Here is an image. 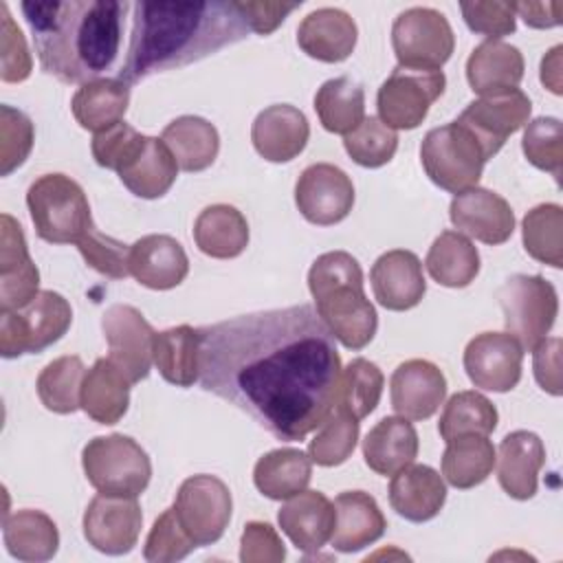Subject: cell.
Segmentation results:
<instances>
[{"mask_svg": "<svg viewBox=\"0 0 563 563\" xmlns=\"http://www.w3.org/2000/svg\"><path fill=\"white\" fill-rule=\"evenodd\" d=\"M200 385L286 442L303 440L336 405L341 356L308 303L198 328Z\"/></svg>", "mask_w": 563, "mask_h": 563, "instance_id": "6da1fadb", "label": "cell"}, {"mask_svg": "<svg viewBox=\"0 0 563 563\" xmlns=\"http://www.w3.org/2000/svg\"><path fill=\"white\" fill-rule=\"evenodd\" d=\"M128 57L119 70L123 84L198 62L251 33L233 2H136L132 4Z\"/></svg>", "mask_w": 563, "mask_h": 563, "instance_id": "7a4b0ae2", "label": "cell"}, {"mask_svg": "<svg viewBox=\"0 0 563 563\" xmlns=\"http://www.w3.org/2000/svg\"><path fill=\"white\" fill-rule=\"evenodd\" d=\"M40 66L62 84H88L112 68L128 2L68 0L20 4Z\"/></svg>", "mask_w": 563, "mask_h": 563, "instance_id": "3957f363", "label": "cell"}, {"mask_svg": "<svg viewBox=\"0 0 563 563\" xmlns=\"http://www.w3.org/2000/svg\"><path fill=\"white\" fill-rule=\"evenodd\" d=\"M317 314L347 350H363L376 334L378 314L363 290V271L347 251L319 255L308 271Z\"/></svg>", "mask_w": 563, "mask_h": 563, "instance_id": "277c9868", "label": "cell"}, {"mask_svg": "<svg viewBox=\"0 0 563 563\" xmlns=\"http://www.w3.org/2000/svg\"><path fill=\"white\" fill-rule=\"evenodd\" d=\"M26 207L37 235L51 244H77L95 229L81 185L66 174H44L31 183Z\"/></svg>", "mask_w": 563, "mask_h": 563, "instance_id": "5b68a950", "label": "cell"}, {"mask_svg": "<svg viewBox=\"0 0 563 563\" xmlns=\"http://www.w3.org/2000/svg\"><path fill=\"white\" fill-rule=\"evenodd\" d=\"M486 161L479 141L457 121L429 130L420 143L424 174L433 185L451 194L477 187Z\"/></svg>", "mask_w": 563, "mask_h": 563, "instance_id": "8992f818", "label": "cell"}, {"mask_svg": "<svg viewBox=\"0 0 563 563\" xmlns=\"http://www.w3.org/2000/svg\"><path fill=\"white\" fill-rule=\"evenodd\" d=\"M86 479L106 495L139 497L152 477L145 449L123 433L97 435L81 451Z\"/></svg>", "mask_w": 563, "mask_h": 563, "instance_id": "52a82bcc", "label": "cell"}, {"mask_svg": "<svg viewBox=\"0 0 563 563\" xmlns=\"http://www.w3.org/2000/svg\"><path fill=\"white\" fill-rule=\"evenodd\" d=\"M70 303L53 290H40L22 310H0V354L15 358L57 343L70 328Z\"/></svg>", "mask_w": 563, "mask_h": 563, "instance_id": "ba28073f", "label": "cell"}, {"mask_svg": "<svg viewBox=\"0 0 563 563\" xmlns=\"http://www.w3.org/2000/svg\"><path fill=\"white\" fill-rule=\"evenodd\" d=\"M506 332L523 350H532L548 336L559 314L554 286L541 275H512L497 290Z\"/></svg>", "mask_w": 563, "mask_h": 563, "instance_id": "9c48e42d", "label": "cell"}, {"mask_svg": "<svg viewBox=\"0 0 563 563\" xmlns=\"http://www.w3.org/2000/svg\"><path fill=\"white\" fill-rule=\"evenodd\" d=\"M391 46L398 66L411 70H440L455 48V35L440 11L411 7L394 20Z\"/></svg>", "mask_w": 563, "mask_h": 563, "instance_id": "30bf717a", "label": "cell"}, {"mask_svg": "<svg viewBox=\"0 0 563 563\" xmlns=\"http://www.w3.org/2000/svg\"><path fill=\"white\" fill-rule=\"evenodd\" d=\"M172 508L196 545H211L229 526L233 499L229 486L220 477L200 473L180 484Z\"/></svg>", "mask_w": 563, "mask_h": 563, "instance_id": "8fae6325", "label": "cell"}, {"mask_svg": "<svg viewBox=\"0 0 563 563\" xmlns=\"http://www.w3.org/2000/svg\"><path fill=\"white\" fill-rule=\"evenodd\" d=\"M444 86L446 77L442 70L396 66L378 88V119L391 130H413L427 119L431 103L444 92Z\"/></svg>", "mask_w": 563, "mask_h": 563, "instance_id": "7c38bea8", "label": "cell"}, {"mask_svg": "<svg viewBox=\"0 0 563 563\" xmlns=\"http://www.w3.org/2000/svg\"><path fill=\"white\" fill-rule=\"evenodd\" d=\"M101 330L108 341L110 361L134 385L147 378L154 361V330L147 319L128 303L110 306L101 317Z\"/></svg>", "mask_w": 563, "mask_h": 563, "instance_id": "4fadbf2b", "label": "cell"}, {"mask_svg": "<svg viewBox=\"0 0 563 563\" xmlns=\"http://www.w3.org/2000/svg\"><path fill=\"white\" fill-rule=\"evenodd\" d=\"M299 213L319 227H330L347 218L354 207V185L350 176L332 163L308 165L295 185Z\"/></svg>", "mask_w": 563, "mask_h": 563, "instance_id": "5bb4252c", "label": "cell"}, {"mask_svg": "<svg viewBox=\"0 0 563 563\" xmlns=\"http://www.w3.org/2000/svg\"><path fill=\"white\" fill-rule=\"evenodd\" d=\"M530 112L532 103L528 95L519 88H512L471 101L455 121L468 128L484 147L486 158H493L506 139L528 123Z\"/></svg>", "mask_w": 563, "mask_h": 563, "instance_id": "9a60e30c", "label": "cell"}, {"mask_svg": "<svg viewBox=\"0 0 563 563\" xmlns=\"http://www.w3.org/2000/svg\"><path fill=\"white\" fill-rule=\"evenodd\" d=\"M143 512L136 497L99 493L84 512V537L103 554H128L141 534Z\"/></svg>", "mask_w": 563, "mask_h": 563, "instance_id": "2e32d148", "label": "cell"}, {"mask_svg": "<svg viewBox=\"0 0 563 563\" xmlns=\"http://www.w3.org/2000/svg\"><path fill=\"white\" fill-rule=\"evenodd\" d=\"M523 347L508 332H482L464 350V369L471 383L486 391H510L521 378Z\"/></svg>", "mask_w": 563, "mask_h": 563, "instance_id": "e0dca14e", "label": "cell"}, {"mask_svg": "<svg viewBox=\"0 0 563 563\" xmlns=\"http://www.w3.org/2000/svg\"><path fill=\"white\" fill-rule=\"evenodd\" d=\"M40 271L33 264L20 222L0 218V310H22L37 297Z\"/></svg>", "mask_w": 563, "mask_h": 563, "instance_id": "ac0fdd59", "label": "cell"}, {"mask_svg": "<svg viewBox=\"0 0 563 563\" xmlns=\"http://www.w3.org/2000/svg\"><path fill=\"white\" fill-rule=\"evenodd\" d=\"M449 218L460 233L490 246L504 244L515 231V213L506 198L484 187H471L455 194L449 207Z\"/></svg>", "mask_w": 563, "mask_h": 563, "instance_id": "d6986e66", "label": "cell"}, {"mask_svg": "<svg viewBox=\"0 0 563 563\" xmlns=\"http://www.w3.org/2000/svg\"><path fill=\"white\" fill-rule=\"evenodd\" d=\"M389 396L398 416L407 420H427L444 402L446 378L431 361L409 358L394 369Z\"/></svg>", "mask_w": 563, "mask_h": 563, "instance_id": "ffe728a7", "label": "cell"}, {"mask_svg": "<svg viewBox=\"0 0 563 563\" xmlns=\"http://www.w3.org/2000/svg\"><path fill=\"white\" fill-rule=\"evenodd\" d=\"M369 282L376 301L396 312L418 306L427 292L422 262L405 249L383 253L369 271Z\"/></svg>", "mask_w": 563, "mask_h": 563, "instance_id": "44dd1931", "label": "cell"}, {"mask_svg": "<svg viewBox=\"0 0 563 563\" xmlns=\"http://www.w3.org/2000/svg\"><path fill=\"white\" fill-rule=\"evenodd\" d=\"M130 275L145 288L169 290L183 284L189 273V260L183 244L163 233L143 235L130 246Z\"/></svg>", "mask_w": 563, "mask_h": 563, "instance_id": "7402d4cb", "label": "cell"}, {"mask_svg": "<svg viewBox=\"0 0 563 563\" xmlns=\"http://www.w3.org/2000/svg\"><path fill=\"white\" fill-rule=\"evenodd\" d=\"M310 136L306 114L288 103H275L264 108L251 128V141L255 152L271 163H288L297 158Z\"/></svg>", "mask_w": 563, "mask_h": 563, "instance_id": "603a6c76", "label": "cell"}, {"mask_svg": "<svg viewBox=\"0 0 563 563\" xmlns=\"http://www.w3.org/2000/svg\"><path fill=\"white\" fill-rule=\"evenodd\" d=\"M495 462L499 486L508 497L519 501L534 497L539 471L545 462V446L537 433L519 429L504 435L495 453Z\"/></svg>", "mask_w": 563, "mask_h": 563, "instance_id": "cb8c5ba5", "label": "cell"}, {"mask_svg": "<svg viewBox=\"0 0 563 563\" xmlns=\"http://www.w3.org/2000/svg\"><path fill=\"white\" fill-rule=\"evenodd\" d=\"M334 504L321 490H301L288 497L277 512L282 532L306 554L321 550L334 530Z\"/></svg>", "mask_w": 563, "mask_h": 563, "instance_id": "d4e9b609", "label": "cell"}, {"mask_svg": "<svg viewBox=\"0 0 563 563\" xmlns=\"http://www.w3.org/2000/svg\"><path fill=\"white\" fill-rule=\"evenodd\" d=\"M178 174V165L163 143L156 136H141V141L132 147L125 161L119 165V180L139 198L154 200L165 196Z\"/></svg>", "mask_w": 563, "mask_h": 563, "instance_id": "484cf974", "label": "cell"}, {"mask_svg": "<svg viewBox=\"0 0 563 563\" xmlns=\"http://www.w3.org/2000/svg\"><path fill=\"white\" fill-rule=\"evenodd\" d=\"M358 40L356 22L350 13L323 7L308 13L297 26V44L299 48L319 62L336 64L352 55Z\"/></svg>", "mask_w": 563, "mask_h": 563, "instance_id": "4316f807", "label": "cell"}, {"mask_svg": "<svg viewBox=\"0 0 563 563\" xmlns=\"http://www.w3.org/2000/svg\"><path fill=\"white\" fill-rule=\"evenodd\" d=\"M446 501L442 475L427 464H407L391 475L389 504L407 521L422 523L433 519Z\"/></svg>", "mask_w": 563, "mask_h": 563, "instance_id": "83f0119b", "label": "cell"}, {"mask_svg": "<svg viewBox=\"0 0 563 563\" xmlns=\"http://www.w3.org/2000/svg\"><path fill=\"white\" fill-rule=\"evenodd\" d=\"M332 548L336 552H358L378 541L387 528L385 515L376 499L365 490H345L334 497Z\"/></svg>", "mask_w": 563, "mask_h": 563, "instance_id": "f1b7e54d", "label": "cell"}, {"mask_svg": "<svg viewBox=\"0 0 563 563\" xmlns=\"http://www.w3.org/2000/svg\"><path fill=\"white\" fill-rule=\"evenodd\" d=\"M466 79L482 97L512 90L523 79V55L517 46L501 40H486L466 59Z\"/></svg>", "mask_w": 563, "mask_h": 563, "instance_id": "f546056e", "label": "cell"}, {"mask_svg": "<svg viewBox=\"0 0 563 563\" xmlns=\"http://www.w3.org/2000/svg\"><path fill=\"white\" fill-rule=\"evenodd\" d=\"M418 433L402 416H385L363 440L365 464L378 475H394L418 455Z\"/></svg>", "mask_w": 563, "mask_h": 563, "instance_id": "4dcf8cb0", "label": "cell"}, {"mask_svg": "<svg viewBox=\"0 0 563 563\" xmlns=\"http://www.w3.org/2000/svg\"><path fill=\"white\" fill-rule=\"evenodd\" d=\"M130 385L110 358H97L84 376L79 407L99 424H117L128 411Z\"/></svg>", "mask_w": 563, "mask_h": 563, "instance_id": "1f68e13d", "label": "cell"}, {"mask_svg": "<svg viewBox=\"0 0 563 563\" xmlns=\"http://www.w3.org/2000/svg\"><path fill=\"white\" fill-rule=\"evenodd\" d=\"M2 539L13 559L29 563L48 561L59 548L55 521L46 512L31 508L4 515Z\"/></svg>", "mask_w": 563, "mask_h": 563, "instance_id": "d6a6232c", "label": "cell"}, {"mask_svg": "<svg viewBox=\"0 0 563 563\" xmlns=\"http://www.w3.org/2000/svg\"><path fill=\"white\" fill-rule=\"evenodd\" d=\"M161 139L183 172L207 169L220 152V134L216 125L194 114H185L167 123Z\"/></svg>", "mask_w": 563, "mask_h": 563, "instance_id": "836d02e7", "label": "cell"}, {"mask_svg": "<svg viewBox=\"0 0 563 563\" xmlns=\"http://www.w3.org/2000/svg\"><path fill=\"white\" fill-rule=\"evenodd\" d=\"M312 477V460L301 449H275L264 453L253 468L255 488L275 501L288 499L308 488Z\"/></svg>", "mask_w": 563, "mask_h": 563, "instance_id": "e575fe53", "label": "cell"}, {"mask_svg": "<svg viewBox=\"0 0 563 563\" xmlns=\"http://www.w3.org/2000/svg\"><path fill=\"white\" fill-rule=\"evenodd\" d=\"M130 103V88L119 77H101L84 84L70 101L75 121L90 132H103L123 121Z\"/></svg>", "mask_w": 563, "mask_h": 563, "instance_id": "d590c367", "label": "cell"}, {"mask_svg": "<svg viewBox=\"0 0 563 563\" xmlns=\"http://www.w3.org/2000/svg\"><path fill=\"white\" fill-rule=\"evenodd\" d=\"M196 246L216 260L238 257L249 244V222L231 205H211L194 222Z\"/></svg>", "mask_w": 563, "mask_h": 563, "instance_id": "8d00e7d4", "label": "cell"}, {"mask_svg": "<svg viewBox=\"0 0 563 563\" xmlns=\"http://www.w3.org/2000/svg\"><path fill=\"white\" fill-rule=\"evenodd\" d=\"M154 365L176 387H191L200 378V336L191 325H176L154 334Z\"/></svg>", "mask_w": 563, "mask_h": 563, "instance_id": "74e56055", "label": "cell"}, {"mask_svg": "<svg viewBox=\"0 0 563 563\" xmlns=\"http://www.w3.org/2000/svg\"><path fill=\"white\" fill-rule=\"evenodd\" d=\"M433 282L446 288H464L479 273V253L460 231H442L424 260Z\"/></svg>", "mask_w": 563, "mask_h": 563, "instance_id": "f35d334b", "label": "cell"}, {"mask_svg": "<svg viewBox=\"0 0 563 563\" xmlns=\"http://www.w3.org/2000/svg\"><path fill=\"white\" fill-rule=\"evenodd\" d=\"M314 110L328 132L345 136L365 119L363 86L352 77L328 79L314 95Z\"/></svg>", "mask_w": 563, "mask_h": 563, "instance_id": "ab89813d", "label": "cell"}, {"mask_svg": "<svg viewBox=\"0 0 563 563\" xmlns=\"http://www.w3.org/2000/svg\"><path fill=\"white\" fill-rule=\"evenodd\" d=\"M495 466V446L488 435H460L446 442L442 453V477L460 488L482 484Z\"/></svg>", "mask_w": 563, "mask_h": 563, "instance_id": "60d3db41", "label": "cell"}, {"mask_svg": "<svg viewBox=\"0 0 563 563\" xmlns=\"http://www.w3.org/2000/svg\"><path fill=\"white\" fill-rule=\"evenodd\" d=\"M497 427L495 405L479 391L453 394L440 416L438 431L444 442L460 435H488Z\"/></svg>", "mask_w": 563, "mask_h": 563, "instance_id": "b9f144b4", "label": "cell"}, {"mask_svg": "<svg viewBox=\"0 0 563 563\" xmlns=\"http://www.w3.org/2000/svg\"><path fill=\"white\" fill-rule=\"evenodd\" d=\"M526 253L552 268L563 266V209L556 202H543L530 209L521 222Z\"/></svg>", "mask_w": 563, "mask_h": 563, "instance_id": "7bdbcfd3", "label": "cell"}, {"mask_svg": "<svg viewBox=\"0 0 563 563\" xmlns=\"http://www.w3.org/2000/svg\"><path fill=\"white\" fill-rule=\"evenodd\" d=\"M86 367L79 356H59L51 361L37 376V396L53 413H73L79 409L81 383Z\"/></svg>", "mask_w": 563, "mask_h": 563, "instance_id": "ee69618b", "label": "cell"}, {"mask_svg": "<svg viewBox=\"0 0 563 563\" xmlns=\"http://www.w3.org/2000/svg\"><path fill=\"white\" fill-rule=\"evenodd\" d=\"M383 372L367 358H352L341 372L336 405L352 413L356 420L369 416L383 394Z\"/></svg>", "mask_w": 563, "mask_h": 563, "instance_id": "f6af8a7d", "label": "cell"}, {"mask_svg": "<svg viewBox=\"0 0 563 563\" xmlns=\"http://www.w3.org/2000/svg\"><path fill=\"white\" fill-rule=\"evenodd\" d=\"M317 435L308 444V455L319 466L343 464L356 446L358 420L341 407H334L317 427Z\"/></svg>", "mask_w": 563, "mask_h": 563, "instance_id": "bcb514c9", "label": "cell"}, {"mask_svg": "<svg viewBox=\"0 0 563 563\" xmlns=\"http://www.w3.org/2000/svg\"><path fill=\"white\" fill-rule=\"evenodd\" d=\"M343 147L356 165L374 169L394 158L398 150V134L378 117H365L358 128L343 136Z\"/></svg>", "mask_w": 563, "mask_h": 563, "instance_id": "7dc6e473", "label": "cell"}, {"mask_svg": "<svg viewBox=\"0 0 563 563\" xmlns=\"http://www.w3.org/2000/svg\"><path fill=\"white\" fill-rule=\"evenodd\" d=\"M521 150L534 167L561 176L563 163V130L556 117H537L526 125Z\"/></svg>", "mask_w": 563, "mask_h": 563, "instance_id": "c3c4849f", "label": "cell"}, {"mask_svg": "<svg viewBox=\"0 0 563 563\" xmlns=\"http://www.w3.org/2000/svg\"><path fill=\"white\" fill-rule=\"evenodd\" d=\"M35 130L31 119L11 106H0V174L9 176L31 154Z\"/></svg>", "mask_w": 563, "mask_h": 563, "instance_id": "681fc988", "label": "cell"}, {"mask_svg": "<svg viewBox=\"0 0 563 563\" xmlns=\"http://www.w3.org/2000/svg\"><path fill=\"white\" fill-rule=\"evenodd\" d=\"M194 548L198 545L189 539V534L178 523L174 508H167L154 521L145 539L143 556L150 563H172V561L185 559Z\"/></svg>", "mask_w": 563, "mask_h": 563, "instance_id": "f907efd6", "label": "cell"}, {"mask_svg": "<svg viewBox=\"0 0 563 563\" xmlns=\"http://www.w3.org/2000/svg\"><path fill=\"white\" fill-rule=\"evenodd\" d=\"M77 249L86 260V264L97 273L110 279H123L130 275V268H128L130 246L123 244L121 240H114L92 229L77 242Z\"/></svg>", "mask_w": 563, "mask_h": 563, "instance_id": "816d5d0a", "label": "cell"}, {"mask_svg": "<svg viewBox=\"0 0 563 563\" xmlns=\"http://www.w3.org/2000/svg\"><path fill=\"white\" fill-rule=\"evenodd\" d=\"M2 11V42H0V57H2V68H0V77L7 84H20L31 75L33 62H31V53L26 46V40L20 31V26L13 22L9 7L2 2L0 4Z\"/></svg>", "mask_w": 563, "mask_h": 563, "instance_id": "f5cc1de1", "label": "cell"}, {"mask_svg": "<svg viewBox=\"0 0 563 563\" xmlns=\"http://www.w3.org/2000/svg\"><path fill=\"white\" fill-rule=\"evenodd\" d=\"M460 11L471 31L488 35L490 40L510 35L517 29V18H515L517 13L512 9V2H501V0L462 2Z\"/></svg>", "mask_w": 563, "mask_h": 563, "instance_id": "db71d44e", "label": "cell"}, {"mask_svg": "<svg viewBox=\"0 0 563 563\" xmlns=\"http://www.w3.org/2000/svg\"><path fill=\"white\" fill-rule=\"evenodd\" d=\"M286 559L284 541L266 521H249L240 539L242 563H279Z\"/></svg>", "mask_w": 563, "mask_h": 563, "instance_id": "11a10c76", "label": "cell"}, {"mask_svg": "<svg viewBox=\"0 0 563 563\" xmlns=\"http://www.w3.org/2000/svg\"><path fill=\"white\" fill-rule=\"evenodd\" d=\"M141 132H136L130 123L121 121L103 132H97L92 139V158L99 167L117 172L119 165L125 161V156L132 152V147L141 141Z\"/></svg>", "mask_w": 563, "mask_h": 563, "instance_id": "9f6ffc18", "label": "cell"}, {"mask_svg": "<svg viewBox=\"0 0 563 563\" xmlns=\"http://www.w3.org/2000/svg\"><path fill=\"white\" fill-rule=\"evenodd\" d=\"M532 369L543 391L561 394V339L545 336L532 347Z\"/></svg>", "mask_w": 563, "mask_h": 563, "instance_id": "6f0895ef", "label": "cell"}, {"mask_svg": "<svg viewBox=\"0 0 563 563\" xmlns=\"http://www.w3.org/2000/svg\"><path fill=\"white\" fill-rule=\"evenodd\" d=\"M299 4L301 2H235L244 22L257 35L273 33Z\"/></svg>", "mask_w": 563, "mask_h": 563, "instance_id": "680465c9", "label": "cell"}, {"mask_svg": "<svg viewBox=\"0 0 563 563\" xmlns=\"http://www.w3.org/2000/svg\"><path fill=\"white\" fill-rule=\"evenodd\" d=\"M512 9L532 29H552L561 24L559 2H512Z\"/></svg>", "mask_w": 563, "mask_h": 563, "instance_id": "91938a15", "label": "cell"}, {"mask_svg": "<svg viewBox=\"0 0 563 563\" xmlns=\"http://www.w3.org/2000/svg\"><path fill=\"white\" fill-rule=\"evenodd\" d=\"M561 53L563 46L556 44L552 51L545 53V57L541 59V84L554 92L561 95L563 92V84H561Z\"/></svg>", "mask_w": 563, "mask_h": 563, "instance_id": "94428289", "label": "cell"}]
</instances>
